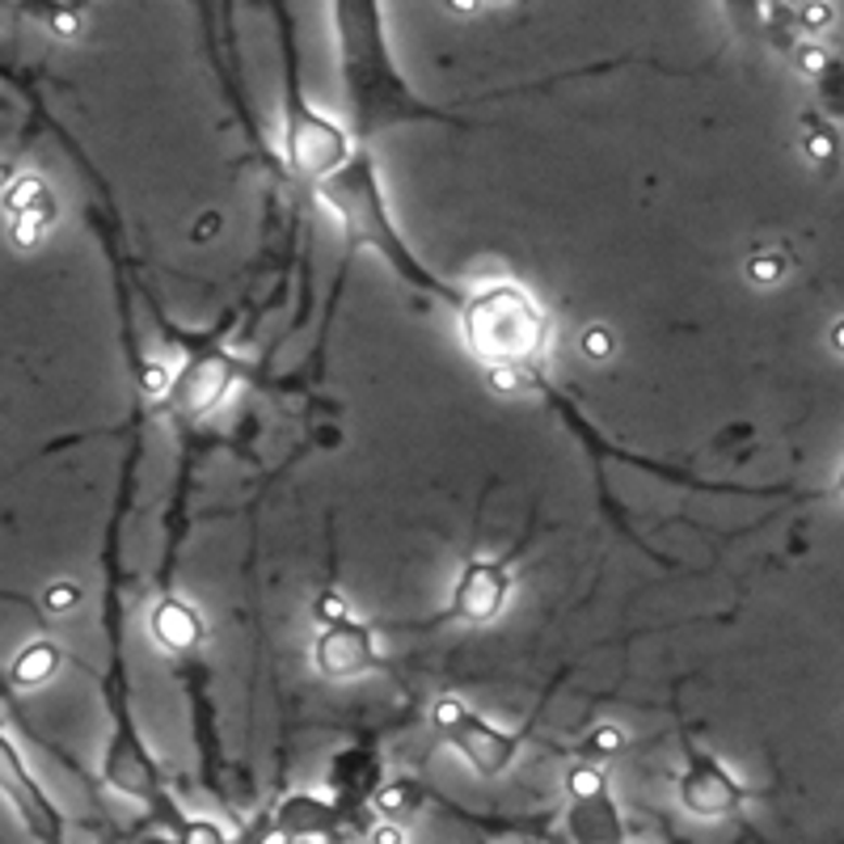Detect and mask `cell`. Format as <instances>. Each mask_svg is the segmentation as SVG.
Returning a JSON list of instances; mask_svg holds the SVG:
<instances>
[{
  "mask_svg": "<svg viewBox=\"0 0 844 844\" xmlns=\"http://www.w3.org/2000/svg\"><path fill=\"white\" fill-rule=\"evenodd\" d=\"M60 672V647L55 642H26L22 651L13 654V663H9V685H17V689H35V685H47L51 676Z\"/></svg>",
  "mask_w": 844,
  "mask_h": 844,
  "instance_id": "4fadbf2b",
  "label": "cell"
},
{
  "mask_svg": "<svg viewBox=\"0 0 844 844\" xmlns=\"http://www.w3.org/2000/svg\"><path fill=\"white\" fill-rule=\"evenodd\" d=\"M372 798H376V810L393 819V815H401V810H410V803H414V790H410L406 781H393V785H384L381 794H372Z\"/></svg>",
  "mask_w": 844,
  "mask_h": 844,
  "instance_id": "44dd1931",
  "label": "cell"
},
{
  "mask_svg": "<svg viewBox=\"0 0 844 844\" xmlns=\"http://www.w3.org/2000/svg\"><path fill=\"white\" fill-rule=\"evenodd\" d=\"M621 747H625L621 727H596L591 730V739H587V756H613Z\"/></svg>",
  "mask_w": 844,
  "mask_h": 844,
  "instance_id": "603a6c76",
  "label": "cell"
},
{
  "mask_svg": "<svg viewBox=\"0 0 844 844\" xmlns=\"http://www.w3.org/2000/svg\"><path fill=\"white\" fill-rule=\"evenodd\" d=\"M431 722L482 777H502L520 756V734L486 722L477 709L464 705L461 696H439L431 705Z\"/></svg>",
  "mask_w": 844,
  "mask_h": 844,
  "instance_id": "277c9868",
  "label": "cell"
},
{
  "mask_svg": "<svg viewBox=\"0 0 844 844\" xmlns=\"http://www.w3.org/2000/svg\"><path fill=\"white\" fill-rule=\"evenodd\" d=\"M149 629H153V638L169 654H191L203 642V616L194 613L187 600H178V596H165L156 604L153 616H149Z\"/></svg>",
  "mask_w": 844,
  "mask_h": 844,
  "instance_id": "7c38bea8",
  "label": "cell"
},
{
  "mask_svg": "<svg viewBox=\"0 0 844 844\" xmlns=\"http://www.w3.org/2000/svg\"><path fill=\"white\" fill-rule=\"evenodd\" d=\"M832 346H836V350H844V317L836 321V330H832Z\"/></svg>",
  "mask_w": 844,
  "mask_h": 844,
  "instance_id": "f1b7e54d",
  "label": "cell"
},
{
  "mask_svg": "<svg viewBox=\"0 0 844 844\" xmlns=\"http://www.w3.org/2000/svg\"><path fill=\"white\" fill-rule=\"evenodd\" d=\"M461 338L477 363L520 372L545 355L549 321L528 287L495 279L461 300Z\"/></svg>",
  "mask_w": 844,
  "mask_h": 844,
  "instance_id": "7a4b0ae2",
  "label": "cell"
},
{
  "mask_svg": "<svg viewBox=\"0 0 844 844\" xmlns=\"http://www.w3.org/2000/svg\"><path fill=\"white\" fill-rule=\"evenodd\" d=\"M236 844H296V836H292V832H283V828L270 819V823H263V828H254L250 836H241Z\"/></svg>",
  "mask_w": 844,
  "mask_h": 844,
  "instance_id": "d4e9b609",
  "label": "cell"
},
{
  "mask_svg": "<svg viewBox=\"0 0 844 844\" xmlns=\"http://www.w3.org/2000/svg\"><path fill=\"white\" fill-rule=\"evenodd\" d=\"M39 203H47V187H42V178H35V174H26V178H17V182L4 187V212L9 216H22V212H30Z\"/></svg>",
  "mask_w": 844,
  "mask_h": 844,
  "instance_id": "e0dca14e",
  "label": "cell"
},
{
  "mask_svg": "<svg viewBox=\"0 0 844 844\" xmlns=\"http://www.w3.org/2000/svg\"><path fill=\"white\" fill-rule=\"evenodd\" d=\"M236 376H241V368H236L232 355H225V350H199L191 363L182 368V376L174 381V388H169L174 414L178 419H203V414H212L229 397Z\"/></svg>",
  "mask_w": 844,
  "mask_h": 844,
  "instance_id": "8992f818",
  "label": "cell"
},
{
  "mask_svg": "<svg viewBox=\"0 0 844 844\" xmlns=\"http://www.w3.org/2000/svg\"><path fill=\"white\" fill-rule=\"evenodd\" d=\"M781 274H785V258H781L777 250H756V254L747 258V279H752L756 287H772Z\"/></svg>",
  "mask_w": 844,
  "mask_h": 844,
  "instance_id": "ac0fdd59",
  "label": "cell"
},
{
  "mask_svg": "<svg viewBox=\"0 0 844 844\" xmlns=\"http://www.w3.org/2000/svg\"><path fill=\"white\" fill-rule=\"evenodd\" d=\"M566 832L575 844H625V823H621V810L609 798V790L596 798H571Z\"/></svg>",
  "mask_w": 844,
  "mask_h": 844,
  "instance_id": "8fae6325",
  "label": "cell"
},
{
  "mask_svg": "<svg viewBox=\"0 0 844 844\" xmlns=\"http://www.w3.org/2000/svg\"><path fill=\"white\" fill-rule=\"evenodd\" d=\"M220 229V216H199V225H194V241H203V236H212V232Z\"/></svg>",
  "mask_w": 844,
  "mask_h": 844,
  "instance_id": "83f0119b",
  "label": "cell"
},
{
  "mask_svg": "<svg viewBox=\"0 0 844 844\" xmlns=\"http://www.w3.org/2000/svg\"><path fill=\"white\" fill-rule=\"evenodd\" d=\"M51 216H55V207H51V199L39 203V207H30V212H22V216H13V241L22 245V250H35L42 241V232L51 229Z\"/></svg>",
  "mask_w": 844,
  "mask_h": 844,
  "instance_id": "9a60e30c",
  "label": "cell"
},
{
  "mask_svg": "<svg viewBox=\"0 0 844 844\" xmlns=\"http://www.w3.org/2000/svg\"><path fill=\"white\" fill-rule=\"evenodd\" d=\"M578 346H583V355H587V359H596V363H600V359H609V355H613L616 338H613V330H609V325H587V330H583V338H578Z\"/></svg>",
  "mask_w": 844,
  "mask_h": 844,
  "instance_id": "7402d4cb",
  "label": "cell"
},
{
  "mask_svg": "<svg viewBox=\"0 0 844 844\" xmlns=\"http://www.w3.org/2000/svg\"><path fill=\"white\" fill-rule=\"evenodd\" d=\"M0 747H4V790H9L13 806L22 810L26 832L42 844H64V815H60V806L47 798V790L35 781V772L22 765L13 739H4Z\"/></svg>",
  "mask_w": 844,
  "mask_h": 844,
  "instance_id": "9c48e42d",
  "label": "cell"
},
{
  "mask_svg": "<svg viewBox=\"0 0 844 844\" xmlns=\"http://www.w3.org/2000/svg\"><path fill=\"white\" fill-rule=\"evenodd\" d=\"M77 604H80V583H73V578H55V583L42 591V609H47V613L64 616V613H73Z\"/></svg>",
  "mask_w": 844,
  "mask_h": 844,
  "instance_id": "ffe728a7",
  "label": "cell"
},
{
  "mask_svg": "<svg viewBox=\"0 0 844 844\" xmlns=\"http://www.w3.org/2000/svg\"><path fill=\"white\" fill-rule=\"evenodd\" d=\"M355 161L350 153V136L334 118L317 115L305 102L296 73L287 85V165L300 182H330L334 174H343Z\"/></svg>",
  "mask_w": 844,
  "mask_h": 844,
  "instance_id": "3957f363",
  "label": "cell"
},
{
  "mask_svg": "<svg viewBox=\"0 0 844 844\" xmlns=\"http://www.w3.org/2000/svg\"><path fill=\"white\" fill-rule=\"evenodd\" d=\"M334 4V35H338V60H343L346 98L359 131H372L393 118H435L393 64L388 35H384L381 0H330Z\"/></svg>",
  "mask_w": 844,
  "mask_h": 844,
  "instance_id": "6da1fadb",
  "label": "cell"
},
{
  "mask_svg": "<svg viewBox=\"0 0 844 844\" xmlns=\"http://www.w3.org/2000/svg\"><path fill=\"white\" fill-rule=\"evenodd\" d=\"M140 384H144V393H149V397H161V393H169V388H174L169 372H165L161 363H144V368H140Z\"/></svg>",
  "mask_w": 844,
  "mask_h": 844,
  "instance_id": "484cf974",
  "label": "cell"
},
{
  "mask_svg": "<svg viewBox=\"0 0 844 844\" xmlns=\"http://www.w3.org/2000/svg\"><path fill=\"white\" fill-rule=\"evenodd\" d=\"M174 844H236L216 819H187Z\"/></svg>",
  "mask_w": 844,
  "mask_h": 844,
  "instance_id": "d6986e66",
  "label": "cell"
},
{
  "mask_svg": "<svg viewBox=\"0 0 844 844\" xmlns=\"http://www.w3.org/2000/svg\"><path fill=\"white\" fill-rule=\"evenodd\" d=\"M274 823L283 832H292L296 841H321V836H338L343 810H338V803L317 798V794H292V798L279 803Z\"/></svg>",
  "mask_w": 844,
  "mask_h": 844,
  "instance_id": "30bf717a",
  "label": "cell"
},
{
  "mask_svg": "<svg viewBox=\"0 0 844 844\" xmlns=\"http://www.w3.org/2000/svg\"><path fill=\"white\" fill-rule=\"evenodd\" d=\"M609 790V772L596 765V760H578L571 772H566V794L571 798H596Z\"/></svg>",
  "mask_w": 844,
  "mask_h": 844,
  "instance_id": "2e32d148",
  "label": "cell"
},
{
  "mask_svg": "<svg viewBox=\"0 0 844 844\" xmlns=\"http://www.w3.org/2000/svg\"><path fill=\"white\" fill-rule=\"evenodd\" d=\"M515 591V575L502 558H469L461 578L452 587V604L444 621H464V625H490L499 621L507 600Z\"/></svg>",
  "mask_w": 844,
  "mask_h": 844,
  "instance_id": "5b68a950",
  "label": "cell"
},
{
  "mask_svg": "<svg viewBox=\"0 0 844 844\" xmlns=\"http://www.w3.org/2000/svg\"><path fill=\"white\" fill-rule=\"evenodd\" d=\"M836 486H841V495H844V464H841V473H836Z\"/></svg>",
  "mask_w": 844,
  "mask_h": 844,
  "instance_id": "4dcf8cb0",
  "label": "cell"
},
{
  "mask_svg": "<svg viewBox=\"0 0 844 844\" xmlns=\"http://www.w3.org/2000/svg\"><path fill=\"white\" fill-rule=\"evenodd\" d=\"M312 616H317L321 625H334V621H346L350 609H346V600L338 596V591H321V596H317V604H312Z\"/></svg>",
  "mask_w": 844,
  "mask_h": 844,
  "instance_id": "cb8c5ba5",
  "label": "cell"
},
{
  "mask_svg": "<svg viewBox=\"0 0 844 844\" xmlns=\"http://www.w3.org/2000/svg\"><path fill=\"white\" fill-rule=\"evenodd\" d=\"M790 4H794V9H798V4H806V0H790Z\"/></svg>",
  "mask_w": 844,
  "mask_h": 844,
  "instance_id": "1f68e13d",
  "label": "cell"
},
{
  "mask_svg": "<svg viewBox=\"0 0 844 844\" xmlns=\"http://www.w3.org/2000/svg\"><path fill=\"white\" fill-rule=\"evenodd\" d=\"M312 663L330 680H350V676H363L368 667H376L381 651H376L372 629L363 621L346 616V621H334V625H321V634L312 642Z\"/></svg>",
  "mask_w": 844,
  "mask_h": 844,
  "instance_id": "52a82bcc",
  "label": "cell"
},
{
  "mask_svg": "<svg viewBox=\"0 0 844 844\" xmlns=\"http://www.w3.org/2000/svg\"><path fill=\"white\" fill-rule=\"evenodd\" d=\"M777 4H781V0H727V13H730V22H734V30L752 39V35L768 30Z\"/></svg>",
  "mask_w": 844,
  "mask_h": 844,
  "instance_id": "5bb4252c",
  "label": "cell"
},
{
  "mask_svg": "<svg viewBox=\"0 0 844 844\" xmlns=\"http://www.w3.org/2000/svg\"><path fill=\"white\" fill-rule=\"evenodd\" d=\"M372 844H406V832L397 823H381V828H372Z\"/></svg>",
  "mask_w": 844,
  "mask_h": 844,
  "instance_id": "4316f807",
  "label": "cell"
},
{
  "mask_svg": "<svg viewBox=\"0 0 844 844\" xmlns=\"http://www.w3.org/2000/svg\"><path fill=\"white\" fill-rule=\"evenodd\" d=\"M676 790H680V803L689 815L696 819H727L734 815L739 806H743V785L730 777L727 768L718 765L714 756H689V765L680 772V781H676Z\"/></svg>",
  "mask_w": 844,
  "mask_h": 844,
  "instance_id": "ba28073f",
  "label": "cell"
},
{
  "mask_svg": "<svg viewBox=\"0 0 844 844\" xmlns=\"http://www.w3.org/2000/svg\"><path fill=\"white\" fill-rule=\"evenodd\" d=\"M448 4H452V9H457V13H469V9H473V4H477V0H448Z\"/></svg>",
  "mask_w": 844,
  "mask_h": 844,
  "instance_id": "f546056e",
  "label": "cell"
}]
</instances>
